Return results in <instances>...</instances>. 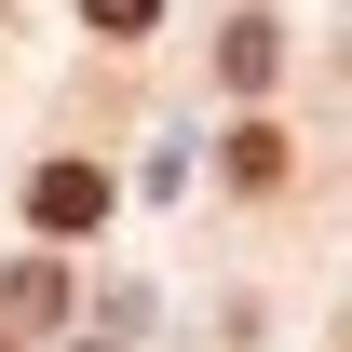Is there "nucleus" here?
I'll return each instance as SVG.
<instances>
[{"label":"nucleus","instance_id":"1","mask_svg":"<svg viewBox=\"0 0 352 352\" xmlns=\"http://www.w3.org/2000/svg\"><path fill=\"white\" fill-rule=\"evenodd\" d=\"M28 217H41V230H95V217H109V176H95V163H41V176H28Z\"/></svg>","mask_w":352,"mask_h":352},{"label":"nucleus","instance_id":"2","mask_svg":"<svg viewBox=\"0 0 352 352\" xmlns=\"http://www.w3.org/2000/svg\"><path fill=\"white\" fill-rule=\"evenodd\" d=\"M271 68H285V28H271V14H244V28L217 41V82H230V95H271Z\"/></svg>","mask_w":352,"mask_h":352},{"label":"nucleus","instance_id":"3","mask_svg":"<svg viewBox=\"0 0 352 352\" xmlns=\"http://www.w3.org/2000/svg\"><path fill=\"white\" fill-rule=\"evenodd\" d=\"M217 163H230V190H285V135H271V122H230Z\"/></svg>","mask_w":352,"mask_h":352},{"label":"nucleus","instance_id":"4","mask_svg":"<svg viewBox=\"0 0 352 352\" xmlns=\"http://www.w3.org/2000/svg\"><path fill=\"white\" fill-rule=\"evenodd\" d=\"M54 311H68V271H54V258H14V325H54Z\"/></svg>","mask_w":352,"mask_h":352},{"label":"nucleus","instance_id":"5","mask_svg":"<svg viewBox=\"0 0 352 352\" xmlns=\"http://www.w3.org/2000/svg\"><path fill=\"white\" fill-rule=\"evenodd\" d=\"M95 28H109V41H135V28H149V14H163V0H82Z\"/></svg>","mask_w":352,"mask_h":352},{"label":"nucleus","instance_id":"6","mask_svg":"<svg viewBox=\"0 0 352 352\" xmlns=\"http://www.w3.org/2000/svg\"><path fill=\"white\" fill-rule=\"evenodd\" d=\"M0 352H14V339H0Z\"/></svg>","mask_w":352,"mask_h":352}]
</instances>
